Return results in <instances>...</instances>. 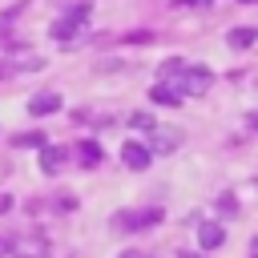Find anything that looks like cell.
Masks as SVG:
<instances>
[{
  "label": "cell",
  "mask_w": 258,
  "mask_h": 258,
  "mask_svg": "<svg viewBox=\"0 0 258 258\" xmlns=\"http://www.w3.org/2000/svg\"><path fill=\"white\" fill-rule=\"evenodd\" d=\"M210 85H214V73H210L206 64H185V73H181V81H177L181 97H202Z\"/></svg>",
  "instance_id": "cell-1"
},
{
  "label": "cell",
  "mask_w": 258,
  "mask_h": 258,
  "mask_svg": "<svg viewBox=\"0 0 258 258\" xmlns=\"http://www.w3.org/2000/svg\"><path fill=\"white\" fill-rule=\"evenodd\" d=\"M181 137H185V133H181L177 125H153V129H149V141H145V145H149L153 153H173V149L181 145Z\"/></svg>",
  "instance_id": "cell-2"
},
{
  "label": "cell",
  "mask_w": 258,
  "mask_h": 258,
  "mask_svg": "<svg viewBox=\"0 0 258 258\" xmlns=\"http://www.w3.org/2000/svg\"><path fill=\"white\" fill-rule=\"evenodd\" d=\"M161 218H165V210L149 206V210H137V214H117L113 226H117V230H149V226H157Z\"/></svg>",
  "instance_id": "cell-3"
},
{
  "label": "cell",
  "mask_w": 258,
  "mask_h": 258,
  "mask_svg": "<svg viewBox=\"0 0 258 258\" xmlns=\"http://www.w3.org/2000/svg\"><path fill=\"white\" fill-rule=\"evenodd\" d=\"M121 161H125V169H149V161H153V149L145 145V141H125L121 145Z\"/></svg>",
  "instance_id": "cell-4"
},
{
  "label": "cell",
  "mask_w": 258,
  "mask_h": 258,
  "mask_svg": "<svg viewBox=\"0 0 258 258\" xmlns=\"http://www.w3.org/2000/svg\"><path fill=\"white\" fill-rule=\"evenodd\" d=\"M85 28V16H77V12H69V16H60V20H52V40H64V44H73L77 40V32Z\"/></svg>",
  "instance_id": "cell-5"
},
{
  "label": "cell",
  "mask_w": 258,
  "mask_h": 258,
  "mask_svg": "<svg viewBox=\"0 0 258 258\" xmlns=\"http://www.w3.org/2000/svg\"><path fill=\"white\" fill-rule=\"evenodd\" d=\"M28 113H32V117H52V113H60V93H52V89L32 93V97H28Z\"/></svg>",
  "instance_id": "cell-6"
},
{
  "label": "cell",
  "mask_w": 258,
  "mask_h": 258,
  "mask_svg": "<svg viewBox=\"0 0 258 258\" xmlns=\"http://www.w3.org/2000/svg\"><path fill=\"white\" fill-rule=\"evenodd\" d=\"M64 161H69V149H64V145H40V173H44V177L60 173Z\"/></svg>",
  "instance_id": "cell-7"
},
{
  "label": "cell",
  "mask_w": 258,
  "mask_h": 258,
  "mask_svg": "<svg viewBox=\"0 0 258 258\" xmlns=\"http://www.w3.org/2000/svg\"><path fill=\"white\" fill-rule=\"evenodd\" d=\"M149 101H153V105H165V109H177L185 97H181V89H177V85L157 81V85H149Z\"/></svg>",
  "instance_id": "cell-8"
},
{
  "label": "cell",
  "mask_w": 258,
  "mask_h": 258,
  "mask_svg": "<svg viewBox=\"0 0 258 258\" xmlns=\"http://www.w3.org/2000/svg\"><path fill=\"white\" fill-rule=\"evenodd\" d=\"M198 242H202V250L226 246V226L222 222H198Z\"/></svg>",
  "instance_id": "cell-9"
},
{
  "label": "cell",
  "mask_w": 258,
  "mask_h": 258,
  "mask_svg": "<svg viewBox=\"0 0 258 258\" xmlns=\"http://www.w3.org/2000/svg\"><path fill=\"white\" fill-rule=\"evenodd\" d=\"M258 44V28H230L226 32V48H250Z\"/></svg>",
  "instance_id": "cell-10"
},
{
  "label": "cell",
  "mask_w": 258,
  "mask_h": 258,
  "mask_svg": "<svg viewBox=\"0 0 258 258\" xmlns=\"http://www.w3.org/2000/svg\"><path fill=\"white\" fill-rule=\"evenodd\" d=\"M181 73H185V60H181V56H169V60H161V64H157V81L177 85V81H181Z\"/></svg>",
  "instance_id": "cell-11"
},
{
  "label": "cell",
  "mask_w": 258,
  "mask_h": 258,
  "mask_svg": "<svg viewBox=\"0 0 258 258\" xmlns=\"http://www.w3.org/2000/svg\"><path fill=\"white\" fill-rule=\"evenodd\" d=\"M77 157H81V165H85V169H93V165H101V161H105V153H101V145H97V141H81Z\"/></svg>",
  "instance_id": "cell-12"
},
{
  "label": "cell",
  "mask_w": 258,
  "mask_h": 258,
  "mask_svg": "<svg viewBox=\"0 0 258 258\" xmlns=\"http://www.w3.org/2000/svg\"><path fill=\"white\" fill-rule=\"evenodd\" d=\"M12 145H20V149H40V145H48V137H44L40 129H36V133H16Z\"/></svg>",
  "instance_id": "cell-13"
},
{
  "label": "cell",
  "mask_w": 258,
  "mask_h": 258,
  "mask_svg": "<svg viewBox=\"0 0 258 258\" xmlns=\"http://www.w3.org/2000/svg\"><path fill=\"white\" fill-rule=\"evenodd\" d=\"M129 125H133V129H153L157 121H153L149 113H129Z\"/></svg>",
  "instance_id": "cell-14"
},
{
  "label": "cell",
  "mask_w": 258,
  "mask_h": 258,
  "mask_svg": "<svg viewBox=\"0 0 258 258\" xmlns=\"http://www.w3.org/2000/svg\"><path fill=\"white\" fill-rule=\"evenodd\" d=\"M16 73H20L16 60H0V81H8V77H16Z\"/></svg>",
  "instance_id": "cell-15"
},
{
  "label": "cell",
  "mask_w": 258,
  "mask_h": 258,
  "mask_svg": "<svg viewBox=\"0 0 258 258\" xmlns=\"http://www.w3.org/2000/svg\"><path fill=\"white\" fill-rule=\"evenodd\" d=\"M222 210H226V214H238V198H234V194H222Z\"/></svg>",
  "instance_id": "cell-16"
},
{
  "label": "cell",
  "mask_w": 258,
  "mask_h": 258,
  "mask_svg": "<svg viewBox=\"0 0 258 258\" xmlns=\"http://www.w3.org/2000/svg\"><path fill=\"white\" fill-rule=\"evenodd\" d=\"M8 210H12V194H4V189H0V214H8Z\"/></svg>",
  "instance_id": "cell-17"
},
{
  "label": "cell",
  "mask_w": 258,
  "mask_h": 258,
  "mask_svg": "<svg viewBox=\"0 0 258 258\" xmlns=\"http://www.w3.org/2000/svg\"><path fill=\"white\" fill-rule=\"evenodd\" d=\"M246 125H250V129H258V109H254V113L246 117Z\"/></svg>",
  "instance_id": "cell-18"
},
{
  "label": "cell",
  "mask_w": 258,
  "mask_h": 258,
  "mask_svg": "<svg viewBox=\"0 0 258 258\" xmlns=\"http://www.w3.org/2000/svg\"><path fill=\"white\" fill-rule=\"evenodd\" d=\"M177 258H206V254H198V250H181Z\"/></svg>",
  "instance_id": "cell-19"
},
{
  "label": "cell",
  "mask_w": 258,
  "mask_h": 258,
  "mask_svg": "<svg viewBox=\"0 0 258 258\" xmlns=\"http://www.w3.org/2000/svg\"><path fill=\"white\" fill-rule=\"evenodd\" d=\"M117 258H141V254H137V250H121Z\"/></svg>",
  "instance_id": "cell-20"
},
{
  "label": "cell",
  "mask_w": 258,
  "mask_h": 258,
  "mask_svg": "<svg viewBox=\"0 0 258 258\" xmlns=\"http://www.w3.org/2000/svg\"><path fill=\"white\" fill-rule=\"evenodd\" d=\"M250 250H254V258H258V238H254V242H250Z\"/></svg>",
  "instance_id": "cell-21"
},
{
  "label": "cell",
  "mask_w": 258,
  "mask_h": 258,
  "mask_svg": "<svg viewBox=\"0 0 258 258\" xmlns=\"http://www.w3.org/2000/svg\"><path fill=\"white\" fill-rule=\"evenodd\" d=\"M0 254H8V242H0Z\"/></svg>",
  "instance_id": "cell-22"
},
{
  "label": "cell",
  "mask_w": 258,
  "mask_h": 258,
  "mask_svg": "<svg viewBox=\"0 0 258 258\" xmlns=\"http://www.w3.org/2000/svg\"><path fill=\"white\" fill-rule=\"evenodd\" d=\"M242 4H258V0H242Z\"/></svg>",
  "instance_id": "cell-23"
}]
</instances>
